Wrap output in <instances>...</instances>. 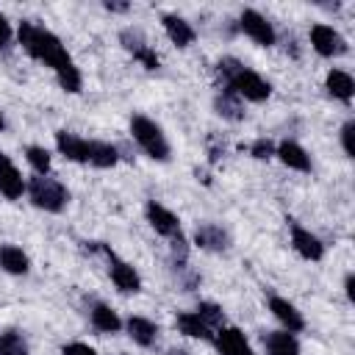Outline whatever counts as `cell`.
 <instances>
[{"label": "cell", "instance_id": "31", "mask_svg": "<svg viewBox=\"0 0 355 355\" xmlns=\"http://www.w3.org/2000/svg\"><path fill=\"white\" fill-rule=\"evenodd\" d=\"M61 355H97V349L83 344V341H69L61 347Z\"/></svg>", "mask_w": 355, "mask_h": 355}, {"label": "cell", "instance_id": "33", "mask_svg": "<svg viewBox=\"0 0 355 355\" xmlns=\"http://www.w3.org/2000/svg\"><path fill=\"white\" fill-rule=\"evenodd\" d=\"M103 6H105V11H114V14H125V11L130 8L128 3H114V0H105Z\"/></svg>", "mask_w": 355, "mask_h": 355}, {"label": "cell", "instance_id": "29", "mask_svg": "<svg viewBox=\"0 0 355 355\" xmlns=\"http://www.w3.org/2000/svg\"><path fill=\"white\" fill-rule=\"evenodd\" d=\"M352 136H355V119H347V122L341 125V147H344V155H347V158H355Z\"/></svg>", "mask_w": 355, "mask_h": 355}, {"label": "cell", "instance_id": "35", "mask_svg": "<svg viewBox=\"0 0 355 355\" xmlns=\"http://www.w3.org/2000/svg\"><path fill=\"white\" fill-rule=\"evenodd\" d=\"M166 355H189V352H186V349H180V347H175V349H169Z\"/></svg>", "mask_w": 355, "mask_h": 355}, {"label": "cell", "instance_id": "2", "mask_svg": "<svg viewBox=\"0 0 355 355\" xmlns=\"http://www.w3.org/2000/svg\"><path fill=\"white\" fill-rule=\"evenodd\" d=\"M216 75L222 78L225 92H233V94L241 97V100L263 103V100H269V94H272L269 80H263L258 72H252L250 67H244V64L236 61V58H219Z\"/></svg>", "mask_w": 355, "mask_h": 355}, {"label": "cell", "instance_id": "11", "mask_svg": "<svg viewBox=\"0 0 355 355\" xmlns=\"http://www.w3.org/2000/svg\"><path fill=\"white\" fill-rule=\"evenodd\" d=\"M194 244H197L200 250H208V252H222V250L230 247V236H227V230H225L222 225H216V222H200V225L194 227Z\"/></svg>", "mask_w": 355, "mask_h": 355}, {"label": "cell", "instance_id": "36", "mask_svg": "<svg viewBox=\"0 0 355 355\" xmlns=\"http://www.w3.org/2000/svg\"><path fill=\"white\" fill-rule=\"evenodd\" d=\"M6 130V119H3V111H0V133Z\"/></svg>", "mask_w": 355, "mask_h": 355}, {"label": "cell", "instance_id": "20", "mask_svg": "<svg viewBox=\"0 0 355 355\" xmlns=\"http://www.w3.org/2000/svg\"><path fill=\"white\" fill-rule=\"evenodd\" d=\"M324 86H327V94L336 97V100H341V103H349L352 94H355V80H352V75L344 72V69H330Z\"/></svg>", "mask_w": 355, "mask_h": 355}, {"label": "cell", "instance_id": "17", "mask_svg": "<svg viewBox=\"0 0 355 355\" xmlns=\"http://www.w3.org/2000/svg\"><path fill=\"white\" fill-rule=\"evenodd\" d=\"M275 155L288 166V169H297V172H311V155L297 144V141H291V139H286V141H280L277 147H275Z\"/></svg>", "mask_w": 355, "mask_h": 355}, {"label": "cell", "instance_id": "24", "mask_svg": "<svg viewBox=\"0 0 355 355\" xmlns=\"http://www.w3.org/2000/svg\"><path fill=\"white\" fill-rule=\"evenodd\" d=\"M89 319H92L94 330H100V333H119V330H122V319L116 316V311L108 308V305H103V302H97V305L92 308Z\"/></svg>", "mask_w": 355, "mask_h": 355}, {"label": "cell", "instance_id": "13", "mask_svg": "<svg viewBox=\"0 0 355 355\" xmlns=\"http://www.w3.org/2000/svg\"><path fill=\"white\" fill-rule=\"evenodd\" d=\"M25 191V180H22V172L14 166V161L0 153V194L6 200H19Z\"/></svg>", "mask_w": 355, "mask_h": 355}, {"label": "cell", "instance_id": "6", "mask_svg": "<svg viewBox=\"0 0 355 355\" xmlns=\"http://www.w3.org/2000/svg\"><path fill=\"white\" fill-rule=\"evenodd\" d=\"M239 28H241L255 44H261V47H272L275 39H277L272 22H269L263 14H258L255 8H244V11H241V17H239Z\"/></svg>", "mask_w": 355, "mask_h": 355}, {"label": "cell", "instance_id": "15", "mask_svg": "<svg viewBox=\"0 0 355 355\" xmlns=\"http://www.w3.org/2000/svg\"><path fill=\"white\" fill-rule=\"evenodd\" d=\"M269 311H272V316L283 324V330H288V333H300V330L305 327V319H302V313L294 308V302H288V300H283V297H277V294L269 297Z\"/></svg>", "mask_w": 355, "mask_h": 355}, {"label": "cell", "instance_id": "1", "mask_svg": "<svg viewBox=\"0 0 355 355\" xmlns=\"http://www.w3.org/2000/svg\"><path fill=\"white\" fill-rule=\"evenodd\" d=\"M17 36H19V44L25 47L28 55H33L36 61H42L44 67H50L55 72L64 92H69V94L80 92V86H83L80 69L75 67L72 55L67 53V47L61 44V39L53 31H47L44 25H39L33 19H25V22H19Z\"/></svg>", "mask_w": 355, "mask_h": 355}, {"label": "cell", "instance_id": "14", "mask_svg": "<svg viewBox=\"0 0 355 355\" xmlns=\"http://www.w3.org/2000/svg\"><path fill=\"white\" fill-rule=\"evenodd\" d=\"M214 344H216L219 355H255L239 327H219L214 336Z\"/></svg>", "mask_w": 355, "mask_h": 355}, {"label": "cell", "instance_id": "23", "mask_svg": "<svg viewBox=\"0 0 355 355\" xmlns=\"http://www.w3.org/2000/svg\"><path fill=\"white\" fill-rule=\"evenodd\" d=\"M214 108H216V114L222 116V119H230V122H239V119H244V103H241V97H236L233 92H219L216 94V100H214Z\"/></svg>", "mask_w": 355, "mask_h": 355}, {"label": "cell", "instance_id": "22", "mask_svg": "<svg viewBox=\"0 0 355 355\" xmlns=\"http://www.w3.org/2000/svg\"><path fill=\"white\" fill-rule=\"evenodd\" d=\"M0 266L8 275H28L31 261L22 252V247H17V244H0Z\"/></svg>", "mask_w": 355, "mask_h": 355}, {"label": "cell", "instance_id": "34", "mask_svg": "<svg viewBox=\"0 0 355 355\" xmlns=\"http://www.w3.org/2000/svg\"><path fill=\"white\" fill-rule=\"evenodd\" d=\"M344 291H347V300L352 302V300H355V275H347V280H344Z\"/></svg>", "mask_w": 355, "mask_h": 355}, {"label": "cell", "instance_id": "30", "mask_svg": "<svg viewBox=\"0 0 355 355\" xmlns=\"http://www.w3.org/2000/svg\"><path fill=\"white\" fill-rule=\"evenodd\" d=\"M250 155L258 158V161H266V158L275 155V144H272L269 139H255L252 147H250Z\"/></svg>", "mask_w": 355, "mask_h": 355}, {"label": "cell", "instance_id": "8", "mask_svg": "<svg viewBox=\"0 0 355 355\" xmlns=\"http://www.w3.org/2000/svg\"><path fill=\"white\" fill-rule=\"evenodd\" d=\"M311 47L319 55H324V58H336V55H344L347 53V39L336 28L319 22V25L311 28Z\"/></svg>", "mask_w": 355, "mask_h": 355}, {"label": "cell", "instance_id": "26", "mask_svg": "<svg viewBox=\"0 0 355 355\" xmlns=\"http://www.w3.org/2000/svg\"><path fill=\"white\" fill-rule=\"evenodd\" d=\"M0 355H31L25 336L19 330H3L0 333Z\"/></svg>", "mask_w": 355, "mask_h": 355}, {"label": "cell", "instance_id": "28", "mask_svg": "<svg viewBox=\"0 0 355 355\" xmlns=\"http://www.w3.org/2000/svg\"><path fill=\"white\" fill-rule=\"evenodd\" d=\"M197 316L214 330V327H222V322H225V313H222V308L216 305V302H200L197 305Z\"/></svg>", "mask_w": 355, "mask_h": 355}, {"label": "cell", "instance_id": "19", "mask_svg": "<svg viewBox=\"0 0 355 355\" xmlns=\"http://www.w3.org/2000/svg\"><path fill=\"white\" fill-rule=\"evenodd\" d=\"M263 347H266V355H300V344L288 330L263 333Z\"/></svg>", "mask_w": 355, "mask_h": 355}, {"label": "cell", "instance_id": "9", "mask_svg": "<svg viewBox=\"0 0 355 355\" xmlns=\"http://www.w3.org/2000/svg\"><path fill=\"white\" fill-rule=\"evenodd\" d=\"M288 230H291V247L305 258V261H322L324 258V244L319 236H313L308 227H302L300 222L288 219Z\"/></svg>", "mask_w": 355, "mask_h": 355}, {"label": "cell", "instance_id": "21", "mask_svg": "<svg viewBox=\"0 0 355 355\" xmlns=\"http://www.w3.org/2000/svg\"><path fill=\"white\" fill-rule=\"evenodd\" d=\"M125 330H128V336H130L139 347H153L155 338H158V324L150 322V319H144V316H130V319L125 322Z\"/></svg>", "mask_w": 355, "mask_h": 355}, {"label": "cell", "instance_id": "5", "mask_svg": "<svg viewBox=\"0 0 355 355\" xmlns=\"http://www.w3.org/2000/svg\"><path fill=\"white\" fill-rule=\"evenodd\" d=\"M89 250H92V252H103V255L108 258V275H111V280H114V286H116L119 291H125V294H136V291H141V277H139V272H136L128 261L116 258V252H114L108 244L92 241Z\"/></svg>", "mask_w": 355, "mask_h": 355}, {"label": "cell", "instance_id": "4", "mask_svg": "<svg viewBox=\"0 0 355 355\" xmlns=\"http://www.w3.org/2000/svg\"><path fill=\"white\" fill-rule=\"evenodd\" d=\"M130 136H133V141H136L153 161H169V153H172V150H169V141H166L161 125L153 122L150 116L133 114V116H130Z\"/></svg>", "mask_w": 355, "mask_h": 355}, {"label": "cell", "instance_id": "32", "mask_svg": "<svg viewBox=\"0 0 355 355\" xmlns=\"http://www.w3.org/2000/svg\"><path fill=\"white\" fill-rule=\"evenodd\" d=\"M8 42H11V25H8V19L0 14V50L8 47Z\"/></svg>", "mask_w": 355, "mask_h": 355}, {"label": "cell", "instance_id": "7", "mask_svg": "<svg viewBox=\"0 0 355 355\" xmlns=\"http://www.w3.org/2000/svg\"><path fill=\"white\" fill-rule=\"evenodd\" d=\"M119 42H122V47L144 67V69H158L161 67V58H158V53L147 44V39L141 36V31H136V28H125L122 33H119Z\"/></svg>", "mask_w": 355, "mask_h": 355}, {"label": "cell", "instance_id": "27", "mask_svg": "<svg viewBox=\"0 0 355 355\" xmlns=\"http://www.w3.org/2000/svg\"><path fill=\"white\" fill-rule=\"evenodd\" d=\"M25 158H28V164L36 169V175H47V172H50V153H47L44 147L31 144V147L25 150Z\"/></svg>", "mask_w": 355, "mask_h": 355}, {"label": "cell", "instance_id": "16", "mask_svg": "<svg viewBox=\"0 0 355 355\" xmlns=\"http://www.w3.org/2000/svg\"><path fill=\"white\" fill-rule=\"evenodd\" d=\"M161 22H164V31H166V36H169L172 44H178V47H189V44H194L197 33H194V28H191L183 17H178V14H164Z\"/></svg>", "mask_w": 355, "mask_h": 355}, {"label": "cell", "instance_id": "25", "mask_svg": "<svg viewBox=\"0 0 355 355\" xmlns=\"http://www.w3.org/2000/svg\"><path fill=\"white\" fill-rule=\"evenodd\" d=\"M119 161V150L108 141H89V164L97 169H111Z\"/></svg>", "mask_w": 355, "mask_h": 355}, {"label": "cell", "instance_id": "3", "mask_svg": "<svg viewBox=\"0 0 355 355\" xmlns=\"http://www.w3.org/2000/svg\"><path fill=\"white\" fill-rule=\"evenodd\" d=\"M25 191L31 197V202L47 214H61L69 202V191L61 180L50 178V175H36L25 183Z\"/></svg>", "mask_w": 355, "mask_h": 355}, {"label": "cell", "instance_id": "18", "mask_svg": "<svg viewBox=\"0 0 355 355\" xmlns=\"http://www.w3.org/2000/svg\"><path fill=\"white\" fill-rule=\"evenodd\" d=\"M175 324H178V330H180L183 336H189V338L214 341V330L197 316V311H180V313L175 316Z\"/></svg>", "mask_w": 355, "mask_h": 355}, {"label": "cell", "instance_id": "10", "mask_svg": "<svg viewBox=\"0 0 355 355\" xmlns=\"http://www.w3.org/2000/svg\"><path fill=\"white\" fill-rule=\"evenodd\" d=\"M144 214H147V222H150V227L158 233V236H164V239H172V236H178L180 233V219L169 211V208H164L161 202H155V200H150L147 205H144Z\"/></svg>", "mask_w": 355, "mask_h": 355}, {"label": "cell", "instance_id": "12", "mask_svg": "<svg viewBox=\"0 0 355 355\" xmlns=\"http://www.w3.org/2000/svg\"><path fill=\"white\" fill-rule=\"evenodd\" d=\"M55 147L67 161L89 164V139H83L78 133H69V130H58L55 133Z\"/></svg>", "mask_w": 355, "mask_h": 355}]
</instances>
